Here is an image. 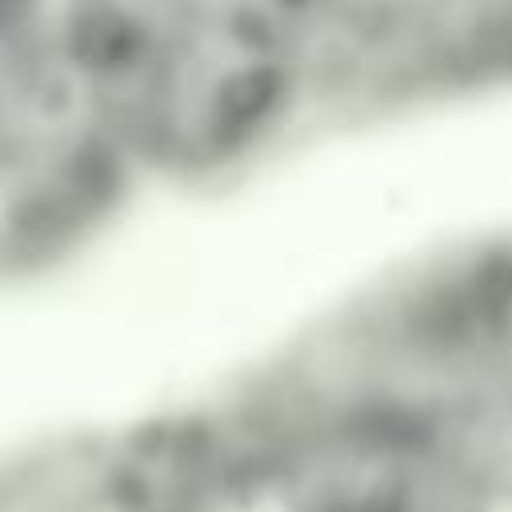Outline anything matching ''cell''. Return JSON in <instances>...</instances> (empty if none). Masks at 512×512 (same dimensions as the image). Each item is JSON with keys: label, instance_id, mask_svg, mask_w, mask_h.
<instances>
[{"label": "cell", "instance_id": "277c9868", "mask_svg": "<svg viewBox=\"0 0 512 512\" xmlns=\"http://www.w3.org/2000/svg\"><path fill=\"white\" fill-rule=\"evenodd\" d=\"M496 96H512V0H320L304 132Z\"/></svg>", "mask_w": 512, "mask_h": 512}, {"label": "cell", "instance_id": "8992f818", "mask_svg": "<svg viewBox=\"0 0 512 512\" xmlns=\"http://www.w3.org/2000/svg\"><path fill=\"white\" fill-rule=\"evenodd\" d=\"M172 512H332L320 488L216 400L164 420Z\"/></svg>", "mask_w": 512, "mask_h": 512}, {"label": "cell", "instance_id": "6da1fadb", "mask_svg": "<svg viewBox=\"0 0 512 512\" xmlns=\"http://www.w3.org/2000/svg\"><path fill=\"white\" fill-rule=\"evenodd\" d=\"M228 396L332 512H512V224L380 268Z\"/></svg>", "mask_w": 512, "mask_h": 512}, {"label": "cell", "instance_id": "3957f363", "mask_svg": "<svg viewBox=\"0 0 512 512\" xmlns=\"http://www.w3.org/2000/svg\"><path fill=\"white\" fill-rule=\"evenodd\" d=\"M140 196L48 4L0 24V300L72 272Z\"/></svg>", "mask_w": 512, "mask_h": 512}, {"label": "cell", "instance_id": "52a82bcc", "mask_svg": "<svg viewBox=\"0 0 512 512\" xmlns=\"http://www.w3.org/2000/svg\"><path fill=\"white\" fill-rule=\"evenodd\" d=\"M48 0H0V24H8V20H16V16H24V12H36V8H44Z\"/></svg>", "mask_w": 512, "mask_h": 512}, {"label": "cell", "instance_id": "5b68a950", "mask_svg": "<svg viewBox=\"0 0 512 512\" xmlns=\"http://www.w3.org/2000/svg\"><path fill=\"white\" fill-rule=\"evenodd\" d=\"M0 512H172L160 420L52 436L0 456Z\"/></svg>", "mask_w": 512, "mask_h": 512}, {"label": "cell", "instance_id": "7a4b0ae2", "mask_svg": "<svg viewBox=\"0 0 512 512\" xmlns=\"http://www.w3.org/2000/svg\"><path fill=\"white\" fill-rule=\"evenodd\" d=\"M320 0H48L148 192L200 188L304 136Z\"/></svg>", "mask_w": 512, "mask_h": 512}]
</instances>
